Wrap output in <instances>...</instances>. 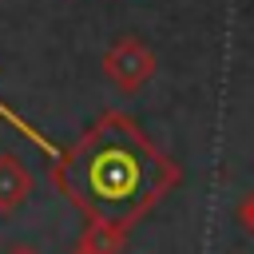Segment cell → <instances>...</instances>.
<instances>
[{
  "mask_svg": "<svg viewBox=\"0 0 254 254\" xmlns=\"http://www.w3.org/2000/svg\"><path fill=\"white\" fill-rule=\"evenodd\" d=\"M238 222H242V226L254 234V194H246V198L238 202Z\"/></svg>",
  "mask_w": 254,
  "mask_h": 254,
  "instance_id": "5b68a950",
  "label": "cell"
},
{
  "mask_svg": "<svg viewBox=\"0 0 254 254\" xmlns=\"http://www.w3.org/2000/svg\"><path fill=\"white\" fill-rule=\"evenodd\" d=\"M0 115H4V119H16V115H12V111H4V107H0ZM16 123H20V119H16ZM20 127H24V123H20ZM32 139H36V143H44V139H40L36 131H32Z\"/></svg>",
  "mask_w": 254,
  "mask_h": 254,
  "instance_id": "52a82bcc",
  "label": "cell"
},
{
  "mask_svg": "<svg viewBox=\"0 0 254 254\" xmlns=\"http://www.w3.org/2000/svg\"><path fill=\"white\" fill-rule=\"evenodd\" d=\"M179 183L183 167L127 111H103L52 163V187L87 222H111L127 234Z\"/></svg>",
  "mask_w": 254,
  "mask_h": 254,
  "instance_id": "6da1fadb",
  "label": "cell"
},
{
  "mask_svg": "<svg viewBox=\"0 0 254 254\" xmlns=\"http://www.w3.org/2000/svg\"><path fill=\"white\" fill-rule=\"evenodd\" d=\"M36 190L32 171L16 159V155H0V214H12L28 202V194Z\"/></svg>",
  "mask_w": 254,
  "mask_h": 254,
  "instance_id": "3957f363",
  "label": "cell"
},
{
  "mask_svg": "<svg viewBox=\"0 0 254 254\" xmlns=\"http://www.w3.org/2000/svg\"><path fill=\"white\" fill-rule=\"evenodd\" d=\"M155 71H159V60L139 36H119L103 52V75L119 91H143L155 79Z\"/></svg>",
  "mask_w": 254,
  "mask_h": 254,
  "instance_id": "7a4b0ae2",
  "label": "cell"
},
{
  "mask_svg": "<svg viewBox=\"0 0 254 254\" xmlns=\"http://www.w3.org/2000/svg\"><path fill=\"white\" fill-rule=\"evenodd\" d=\"M4 254H40V250H36V246H28V242H16V246H8Z\"/></svg>",
  "mask_w": 254,
  "mask_h": 254,
  "instance_id": "8992f818",
  "label": "cell"
},
{
  "mask_svg": "<svg viewBox=\"0 0 254 254\" xmlns=\"http://www.w3.org/2000/svg\"><path fill=\"white\" fill-rule=\"evenodd\" d=\"M127 246V230L111 226V222H87L79 242L71 246V254H119Z\"/></svg>",
  "mask_w": 254,
  "mask_h": 254,
  "instance_id": "277c9868",
  "label": "cell"
}]
</instances>
